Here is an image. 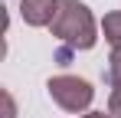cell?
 I'll list each match as a JSON object with an SVG mask.
<instances>
[{"mask_svg": "<svg viewBox=\"0 0 121 118\" xmlns=\"http://www.w3.org/2000/svg\"><path fill=\"white\" fill-rule=\"evenodd\" d=\"M52 36L59 43H65L69 49H92L95 39H98L92 10L79 0H62L59 13L52 20Z\"/></svg>", "mask_w": 121, "mask_h": 118, "instance_id": "cell-1", "label": "cell"}, {"mask_svg": "<svg viewBox=\"0 0 121 118\" xmlns=\"http://www.w3.org/2000/svg\"><path fill=\"white\" fill-rule=\"evenodd\" d=\"M46 89H49V98L65 108V112H72V115H79L85 112L88 105H92V98H95V89L79 76H52L46 82Z\"/></svg>", "mask_w": 121, "mask_h": 118, "instance_id": "cell-2", "label": "cell"}, {"mask_svg": "<svg viewBox=\"0 0 121 118\" xmlns=\"http://www.w3.org/2000/svg\"><path fill=\"white\" fill-rule=\"evenodd\" d=\"M62 0H23L20 3V17L30 26H52V20L59 13Z\"/></svg>", "mask_w": 121, "mask_h": 118, "instance_id": "cell-3", "label": "cell"}, {"mask_svg": "<svg viewBox=\"0 0 121 118\" xmlns=\"http://www.w3.org/2000/svg\"><path fill=\"white\" fill-rule=\"evenodd\" d=\"M101 30H105V39L111 43V49H118L121 46V10H115L101 20Z\"/></svg>", "mask_w": 121, "mask_h": 118, "instance_id": "cell-4", "label": "cell"}, {"mask_svg": "<svg viewBox=\"0 0 121 118\" xmlns=\"http://www.w3.org/2000/svg\"><path fill=\"white\" fill-rule=\"evenodd\" d=\"M108 82H111V92L121 95V46L111 49V56H108Z\"/></svg>", "mask_w": 121, "mask_h": 118, "instance_id": "cell-5", "label": "cell"}, {"mask_svg": "<svg viewBox=\"0 0 121 118\" xmlns=\"http://www.w3.org/2000/svg\"><path fill=\"white\" fill-rule=\"evenodd\" d=\"M3 118H17V105H13L10 92H3Z\"/></svg>", "mask_w": 121, "mask_h": 118, "instance_id": "cell-6", "label": "cell"}]
</instances>
